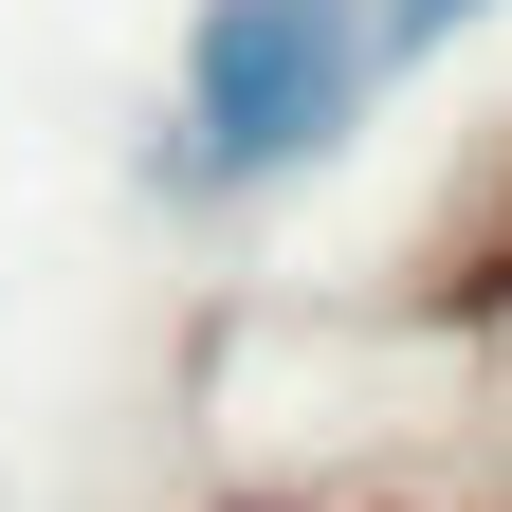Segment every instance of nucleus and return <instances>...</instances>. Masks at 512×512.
Segmentation results:
<instances>
[{
	"label": "nucleus",
	"instance_id": "f03ea898",
	"mask_svg": "<svg viewBox=\"0 0 512 512\" xmlns=\"http://www.w3.org/2000/svg\"><path fill=\"white\" fill-rule=\"evenodd\" d=\"M476 0H366V74H403V55H439Z\"/></svg>",
	"mask_w": 512,
	"mask_h": 512
},
{
	"label": "nucleus",
	"instance_id": "f257e3e1",
	"mask_svg": "<svg viewBox=\"0 0 512 512\" xmlns=\"http://www.w3.org/2000/svg\"><path fill=\"white\" fill-rule=\"evenodd\" d=\"M348 110H366V0H202V19H183V110H165L147 183L165 202H238V183L311 165Z\"/></svg>",
	"mask_w": 512,
	"mask_h": 512
}]
</instances>
